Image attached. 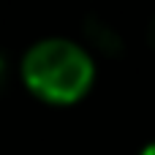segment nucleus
I'll list each match as a JSON object with an SVG mask.
<instances>
[{
	"instance_id": "7ed1b4c3",
	"label": "nucleus",
	"mask_w": 155,
	"mask_h": 155,
	"mask_svg": "<svg viewBox=\"0 0 155 155\" xmlns=\"http://www.w3.org/2000/svg\"><path fill=\"white\" fill-rule=\"evenodd\" d=\"M142 155H155V142H150V144L142 150Z\"/></svg>"
},
{
	"instance_id": "f257e3e1",
	"label": "nucleus",
	"mask_w": 155,
	"mask_h": 155,
	"mask_svg": "<svg viewBox=\"0 0 155 155\" xmlns=\"http://www.w3.org/2000/svg\"><path fill=\"white\" fill-rule=\"evenodd\" d=\"M95 79L93 57L84 46L68 38H44L33 44L22 57L25 87L52 106H68L82 101Z\"/></svg>"
},
{
	"instance_id": "f03ea898",
	"label": "nucleus",
	"mask_w": 155,
	"mask_h": 155,
	"mask_svg": "<svg viewBox=\"0 0 155 155\" xmlns=\"http://www.w3.org/2000/svg\"><path fill=\"white\" fill-rule=\"evenodd\" d=\"M5 79H8V68H5V60L0 57V90L5 87Z\"/></svg>"
}]
</instances>
